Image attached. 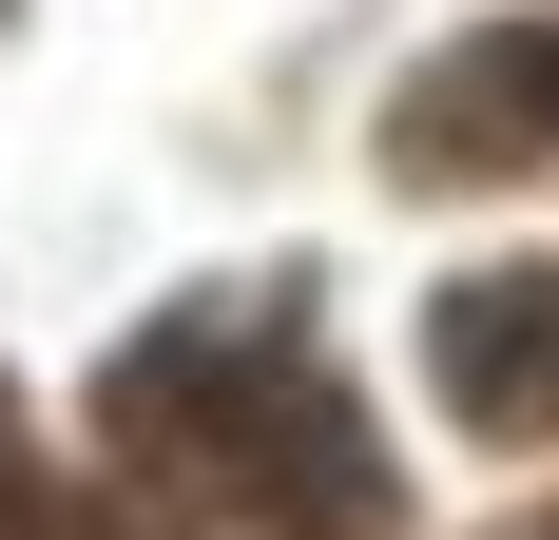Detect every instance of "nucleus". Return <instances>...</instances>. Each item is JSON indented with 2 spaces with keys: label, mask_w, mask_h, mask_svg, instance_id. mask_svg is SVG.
Wrapping results in <instances>:
<instances>
[{
  "label": "nucleus",
  "mask_w": 559,
  "mask_h": 540,
  "mask_svg": "<svg viewBox=\"0 0 559 540\" xmlns=\"http://www.w3.org/2000/svg\"><path fill=\"white\" fill-rule=\"evenodd\" d=\"M116 425L155 444L174 483L251 502L289 540H367L386 521V444L347 406V367L309 348V290H193L174 328H135V367H116Z\"/></svg>",
  "instance_id": "f257e3e1"
},
{
  "label": "nucleus",
  "mask_w": 559,
  "mask_h": 540,
  "mask_svg": "<svg viewBox=\"0 0 559 540\" xmlns=\"http://www.w3.org/2000/svg\"><path fill=\"white\" fill-rule=\"evenodd\" d=\"M425 367L483 444H540L559 425V270H463L444 309H425Z\"/></svg>",
  "instance_id": "f03ea898"
}]
</instances>
